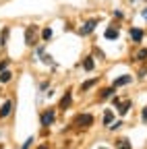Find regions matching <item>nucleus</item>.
Listing matches in <instances>:
<instances>
[{
  "mask_svg": "<svg viewBox=\"0 0 147 149\" xmlns=\"http://www.w3.org/2000/svg\"><path fill=\"white\" fill-rule=\"evenodd\" d=\"M91 122H93V116H91V114H81V116H77V120H75V124H77L79 128H87V126H91Z\"/></svg>",
  "mask_w": 147,
  "mask_h": 149,
  "instance_id": "nucleus-1",
  "label": "nucleus"
},
{
  "mask_svg": "<svg viewBox=\"0 0 147 149\" xmlns=\"http://www.w3.org/2000/svg\"><path fill=\"white\" fill-rule=\"evenodd\" d=\"M54 120H56V114H54V110H46L42 114V126H50Z\"/></svg>",
  "mask_w": 147,
  "mask_h": 149,
  "instance_id": "nucleus-2",
  "label": "nucleus"
},
{
  "mask_svg": "<svg viewBox=\"0 0 147 149\" xmlns=\"http://www.w3.org/2000/svg\"><path fill=\"white\" fill-rule=\"evenodd\" d=\"M95 25H98V19H91V21H87V23L79 29V33H81V35H89L91 31L95 29Z\"/></svg>",
  "mask_w": 147,
  "mask_h": 149,
  "instance_id": "nucleus-3",
  "label": "nucleus"
},
{
  "mask_svg": "<svg viewBox=\"0 0 147 149\" xmlns=\"http://www.w3.org/2000/svg\"><path fill=\"white\" fill-rule=\"evenodd\" d=\"M25 44L27 46H35V27H27L25 29Z\"/></svg>",
  "mask_w": 147,
  "mask_h": 149,
  "instance_id": "nucleus-4",
  "label": "nucleus"
},
{
  "mask_svg": "<svg viewBox=\"0 0 147 149\" xmlns=\"http://www.w3.org/2000/svg\"><path fill=\"white\" fill-rule=\"evenodd\" d=\"M118 35H120V33H118V27H108V29H106V33H104L106 40H116Z\"/></svg>",
  "mask_w": 147,
  "mask_h": 149,
  "instance_id": "nucleus-5",
  "label": "nucleus"
},
{
  "mask_svg": "<svg viewBox=\"0 0 147 149\" xmlns=\"http://www.w3.org/2000/svg\"><path fill=\"white\" fill-rule=\"evenodd\" d=\"M10 110H13V102H4L2 108H0V118H6L10 114Z\"/></svg>",
  "mask_w": 147,
  "mask_h": 149,
  "instance_id": "nucleus-6",
  "label": "nucleus"
},
{
  "mask_svg": "<svg viewBox=\"0 0 147 149\" xmlns=\"http://www.w3.org/2000/svg\"><path fill=\"white\" fill-rule=\"evenodd\" d=\"M133 81V74H124V77H120V79H116L114 81V87H122V85H128Z\"/></svg>",
  "mask_w": 147,
  "mask_h": 149,
  "instance_id": "nucleus-7",
  "label": "nucleus"
},
{
  "mask_svg": "<svg viewBox=\"0 0 147 149\" xmlns=\"http://www.w3.org/2000/svg\"><path fill=\"white\" fill-rule=\"evenodd\" d=\"M70 102H72V95H70V91H66V93H64V97L60 100V106H58V108H62V110H66V108L70 106Z\"/></svg>",
  "mask_w": 147,
  "mask_h": 149,
  "instance_id": "nucleus-8",
  "label": "nucleus"
},
{
  "mask_svg": "<svg viewBox=\"0 0 147 149\" xmlns=\"http://www.w3.org/2000/svg\"><path fill=\"white\" fill-rule=\"evenodd\" d=\"M93 66H95V62H93V56H87V58L83 60V68H85V70H93Z\"/></svg>",
  "mask_w": 147,
  "mask_h": 149,
  "instance_id": "nucleus-9",
  "label": "nucleus"
},
{
  "mask_svg": "<svg viewBox=\"0 0 147 149\" xmlns=\"http://www.w3.org/2000/svg\"><path fill=\"white\" fill-rule=\"evenodd\" d=\"M131 40L141 42V40H143V31H141V29H131Z\"/></svg>",
  "mask_w": 147,
  "mask_h": 149,
  "instance_id": "nucleus-10",
  "label": "nucleus"
},
{
  "mask_svg": "<svg viewBox=\"0 0 147 149\" xmlns=\"http://www.w3.org/2000/svg\"><path fill=\"white\" fill-rule=\"evenodd\" d=\"M13 79V72L10 70H2V72H0V83H8Z\"/></svg>",
  "mask_w": 147,
  "mask_h": 149,
  "instance_id": "nucleus-11",
  "label": "nucleus"
},
{
  "mask_svg": "<svg viewBox=\"0 0 147 149\" xmlns=\"http://www.w3.org/2000/svg\"><path fill=\"white\" fill-rule=\"evenodd\" d=\"M114 89H116L114 85H112V87H108V89H104L100 97H102V100H106V97H112V95H114Z\"/></svg>",
  "mask_w": 147,
  "mask_h": 149,
  "instance_id": "nucleus-12",
  "label": "nucleus"
},
{
  "mask_svg": "<svg viewBox=\"0 0 147 149\" xmlns=\"http://www.w3.org/2000/svg\"><path fill=\"white\" fill-rule=\"evenodd\" d=\"M112 120H114L112 110H106V112H104V124H112Z\"/></svg>",
  "mask_w": 147,
  "mask_h": 149,
  "instance_id": "nucleus-13",
  "label": "nucleus"
},
{
  "mask_svg": "<svg viewBox=\"0 0 147 149\" xmlns=\"http://www.w3.org/2000/svg\"><path fill=\"white\" fill-rule=\"evenodd\" d=\"M116 147L118 149H131V143H128V139H118L116 141Z\"/></svg>",
  "mask_w": 147,
  "mask_h": 149,
  "instance_id": "nucleus-14",
  "label": "nucleus"
},
{
  "mask_svg": "<svg viewBox=\"0 0 147 149\" xmlns=\"http://www.w3.org/2000/svg\"><path fill=\"white\" fill-rule=\"evenodd\" d=\"M98 83V79H91V81H85L83 85H81V91H87V89H91V87H93Z\"/></svg>",
  "mask_w": 147,
  "mask_h": 149,
  "instance_id": "nucleus-15",
  "label": "nucleus"
},
{
  "mask_svg": "<svg viewBox=\"0 0 147 149\" xmlns=\"http://www.w3.org/2000/svg\"><path fill=\"white\" fill-rule=\"evenodd\" d=\"M128 108H131V102H124V104H120V106H118V112L124 116L126 112H128Z\"/></svg>",
  "mask_w": 147,
  "mask_h": 149,
  "instance_id": "nucleus-16",
  "label": "nucleus"
},
{
  "mask_svg": "<svg viewBox=\"0 0 147 149\" xmlns=\"http://www.w3.org/2000/svg\"><path fill=\"white\" fill-rule=\"evenodd\" d=\"M42 37H44V42H48L50 37H52V29H48V27H46V29L42 31Z\"/></svg>",
  "mask_w": 147,
  "mask_h": 149,
  "instance_id": "nucleus-17",
  "label": "nucleus"
},
{
  "mask_svg": "<svg viewBox=\"0 0 147 149\" xmlns=\"http://www.w3.org/2000/svg\"><path fill=\"white\" fill-rule=\"evenodd\" d=\"M137 60H147V48H143V50L137 54Z\"/></svg>",
  "mask_w": 147,
  "mask_h": 149,
  "instance_id": "nucleus-18",
  "label": "nucleus"
},
{
  "mask_svg": "<svg viewBox=\"0 0 147 149\" xmlns=\"http://www.w3.org/2000/svg\"><path fill=\"white\" fill-rule=\"evenodd\" d=\"M6 37H8V29H2V40H0V46H6Z\"/></svg>",
  "mask_w": 147,
  "mask_h": 149,
  "instance_id": "nucleus-19",
  "label": "nucleus"
},
{
  "mask_svg": "<svg viewBox=\"0 0 147 149\" xmlns=\"http://www.w3.org/2000/svg\"><path fill=\"white\" fill-rule=\"evenodd\" d=\"M108 126H110V130H116V128H120V126H122V120H116V122L108 124Z\"/></svg>",
  "mask_w": 147,
  "mask_h": 149,
  "instance_id": "nucleus-20",
  "label": "nucleus"
},
{
  "mask_svg": "<svg viewBox=\"0 0 147 149\" xmlns=\"http://www.w3.org/2000/svg\"><path fill=\"white\" fill-rule=\"evenodd\" d=\"M42 60H44L46 64H54V60H52V56H50V54H44V56H42Z\"/></svg>",
  "mask_w": 147,
  "mask_h": 149,
  "instance_id": "nucleus-21",
  "label": "nucleus"
},
{
  "mask_svg": "<svg viewBox=\"0 0 147 149\" xmlns=\"http://www.w3.org/2000/svg\"><path fill=\"white\" fill-rule=\"evenodd\" d=\"M31 143H33V137H29V139L23 143V149H29V147H31Z\"/></svg>",
  "mask_w": 147,
  "mask_h": 149,
  "instance_id": "nucleus-22",
  "label": "nucleus"
},
{
  "mask_svg": "<svg viewBox=\"0 0 147 149\" xmlns=\"http://www.w3.org/2000/svg\"><path fill=\"white\" fill-rule=\"evenodd\" d=\"M6 66H8V60H2V62H0V72L6 70Z\"/></svg>",
  "mask_w": 147,
  "mask_h": 149,
  "instance_id": "nucleus-23",
  "label": "nucleus"
},
{
  "mask_svg": "<svg viewBox=\"0 0 147 149\" xmlns=\"http://www.w3.org/2000/svg\"><path fill=\"white\" fill-rule=\"evenodd\" d=\"M93 54H95V56H98V58H100V60H102V58H104V56H106V54H104V52H102V50H98V48H95V52H93Z\"/></svg>",
  "mask_w": 147,
  "mask_h": 149,
  "instance_id": "nucleus-24",
  "label": "nucleus"
},
{
  "mask_svg": "<svg viewBox=\"0 0 147 149\" xmlns=\"http://www.w3.org/2000/svg\"><path fill=\"white\" fill-rule=\"evenodd\" d=\"M141 118H143V122H147V106L143 108V114H141Z\"/></svg>",
  "mask_w": 147,
  "mask_h": 149,
  "instance_id": "nucleus-25",
  "label": "nucleus"
},
{
  "mask_svg": "<svg viewBox=\"0 0 147 149\" xmlns=\"http://www.w3.org/2000/svg\"><path fill=\"white\" fill-rule=\"evenodd\" d=\"M112 104H114V106L118 108V106H120V100H118V97H112Z\"/></svg>",
  "mask_w": 147,
  "mask_h": 149,
  "instance_id": "nucleus-26",
  "label": "nucleus"
},
{
  "mask_svg": "<svg viewBox=\"0 0 147 149\" xmlns=\"http://www.w3.org/2000/svg\"><path fill=\"white\" fill-rule=\"evenodd\" d=\"M143 19H145V21H147V8L143 10Z\"/></svg>",
  "mask_w": 147,
  "mask_h": 149,
  "instance_id": "nucleus-27",
  "label": "nucleus"
},
{
  "mask_svg": "<svg viewBox=\"0 0 147 149\" xmlns=\"http://www.w3.org/2000/svg\"><path fill=\"white\" fill-rule=\"evenodd\" d=\"M38 149H48V147H46V145H40V147H38Z\"/></svg>",
  "mask_w": 147,
  "mask_h": 149,
  "instance_id": "nucleus-28",
  "label": "nucleus"
},
{
  "mask_svg": "<svg viewBox=\"0 0 147 149\" xmlns=\"http://www.w3.org/2000/svg\"><path fill=\"white\" fill-rule=\"evenodd\" d=\"M100 149H108V147H100Z\"/></svg>",
  "mask_w": 147,
  "mask_h": 149,
  "instance_id": "nucleus-29",
  "label": "nucleus"
},
{
  "mask_svg": "<svg viewBox=\"0 0 147 149\" xmlns=\"http://www.w3.org/2000/svg\"><path fill=\"white\" fill-rule=\"evenodd\" d=\"M0 149H4V147H2V145H0Z\"/></svg>",
  "mask_w": 147,
  "mask_h": 149,
  "instance_id": "nucleus-30",
  "label": "nucleus"
}]
</instances>
